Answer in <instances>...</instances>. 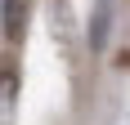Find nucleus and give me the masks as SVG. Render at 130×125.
I'll use <instances>...</instances> for the list:
<instances>
[{
  "mask_svg": "<svg viewBox=\"0 0 130 125\" xmlns=\"http://www.w3.org/2000/svg\"><path fill=\"white\" fill-rule=\"evenodd\" d=\"M18 18H23V5H18V0H5V40H13L18 36Z\"/></svg>",
  "mask_w": 130,
  "mask_h": 125,
  "instance_id": "f03ea898",
  "label": "nucleus"
},
{
  "mask_svg": "<svg viewBox=\"0 0 130 125\" xmlns=\"http://www.w3.org/2000/svg\"><path fill=\"white\" fill-rule=\"evenodd\" d=\"M108 31H112V0H94V23H90V49L103 54Z\"/></svg>",
  "mask_w": 130,
  "mask_h": 125,
  "instance_id": "f257e3e1",
  "label": "nucleus"
}]
</instances>
